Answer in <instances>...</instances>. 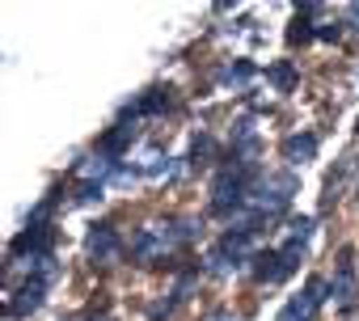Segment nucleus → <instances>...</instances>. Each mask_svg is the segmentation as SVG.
<instances>
[{
    "label": "nucleus",
    "instance_id": "nucleus-1",
    "mask_svg": "<svg viewBox=\"0 0 359 321\" xmlns=\"http://www.w3.org/2000/svg\"><path fill=\"white\" fill-rule=\"evenodd\" d=\"M250 195H254V191H250V174H245V170H224V174L216 178V191H212V212H216V216H229V212H237Z\"/></svg>",
    "mask_w": 359,
    "mask_h": 321
},
{
    "label": "nucleus",
    "instance_id": "nucleus-2",
    "mask_svg": "<svg viewBox=\"0 0 359 321\" xmlns=\"http://www.w3.org/2000/svg\"><path fill=\"white\" fill-rule=\"evenodd\" d=\"M325 292H330V283H325V279H309V283H304V292L287 300V308L279 313V321H313V313H317V304L325 300Z\"/></svg>",
    "mask_w": 359,
    "mask_h": 321
},
{
    "label": "nucleus",
    "instance_id": "nucleus-3",
    "mask_svg": "<svg viewBox=\"0 0 359 321\" xmlns=\"http://www.w3.org/2000/svg\"><path fill=\"white\" fill-rule=\"evenodd\" d=\"M85 254H89V258H97V262L118 258V233H114L110 224H97V228L85 237Z\"/></svg>",
    "mask_w": 359,
    "mask_h": 321
},
{
    "label": "nucleus",
    "instance_id": "nucleus-4",
    "mask_svg": "<svg viewBox=\"0 0 359 321\" xmlns=\"http://www.w3.org/2000/svg\"><path fill=\"white\" fill-rule=\"evenodd\" d=\"M330 292H334V300L342 304V308H351L355 304V266H351V250H342V262H338V275H334V283H330Z\"/></svg>",
    "mask_w": 359,
    "mask_h": 321
},
{
    "label": "nucleus",
    "instance_id": "nucleus-5",
    "mask_svg": "<svg viewBox=\"0 0 359 321\" xmlns=\"http://www.w3.org/2000/svg\"><path fill=\"white\" fill-rule=\"evenodd\" d=\"M47 245H51V228L30 224V228L13 241V254H34V258H43V254H47Z\"/></svg>",
    "mask_w": 359,
    "mask_h": 321
},
{
    "label": "nucleus",
    "instance_id": "nucleus-6",
    "mask_svg": "<svg viewBox=\"0 0 359 321\" xmlns=\"http://www.w3.org/2000/svg\"><path fill=\"white\" fill-rule=\"evenodd\" d=\"M279 152H283V160H296V165L300 160H313L317 156V135H309V131L304 135H287Z\"/></svg>",
    "mask_w": 359,
    "mask_h": 321
},
{
    "label": "nucleus",
    "instance_id": "nucleus-7",
    "mask_svg": "<svg viewBox=\"0 0 359 321\" xmlns=\"http://www.w3.org/2000/svg\"><path fill=\"white\" fill-rule=\"evenodd\" d=\"M43 292H47V283L43 279H26V287L18 292V300H9V313H34L39 304H43Z\"/></svg>",
    "mask_w": 359,
    "mask_h": 321
},
{
    "label": "nucleus",
    "instance_id": "nucleus-8",
    "mask_svg": "<svg viewBox=\"0 0 359 321\" xmlns=\"http://www.w3.org/2000/svg\"><path fill=\"white\" fill-rule=\"evenodd\" d=\"M161 250H165V237H156L152 228H144V233H140V237L131 241V254H135L140 262H148V258H156Z\"/></svg>",
    "mask_w": 359,
    "mask_h": 321
},
{
    "label": "nucleus",
    "instance_id": "nucleus-9",
    "mask_svg": "<svg viewBox=\"0 0 359 321\" xmlns=\"http://www.w3.org/2000/svg\"><path fill=\"white\" fill-rule=\"evenodd\" d=\"M131 135H135V127L118 123V127H114V131H110V135L102 139V152H106V156H118V152H123V148L131 144Z\"/></svg>",
    "mask_w": 359,
    "mask_h": 321
},
{
    "label": "nucleus",
    "instance_id": "nucleus-10",
    "mask_svg": "<svg viewBox=\"0 0 359 321\" xmlns=\"http://www.w3.org/2000/svg\"><path fill=\"white\" fill-rule=\"evenodd\" d=\"M233 266H237V258H233L224 245H216V250L208 254V271H212V275H229Z\"/></svg>",
    "mask_w": 359,
    "mask_h": 321
},
{
    "label": "nucleus",
    "instance_id": "nucleus-11",
    "mask_svg": "<svg viewBox=\"0 0 359 321\" xmlns=\"http://www.w3.org/2000/svg\"><path fill=\"white\" fill-rule=\"evenodd\" d=\"M169 106V89H148V97L135 106V114H161Z\"/></svg>",
    "mask_w": 359,
    "mask_h": 321
},
{
    "label": "nucleus",
    "instance_id": "nucleus-12",
    "mask_svg": "<svg viewBox=\"0 0 359 321\" xmlns=\"http://www.w3.org/2000/svg\"><path fill=\"white\" fill-rule=\"evenodd\" d=\"M304 258V241H287L283 250H279V266H283V279L296 271V262Z\"/></svg>",
    "mask_w": 359,
    "mask_h": 321
},
{
    "label": "nucleus",
    "instance_id": "nucleus-13",
    "mask_svg": "<svg viewBox=\"0 0 359 321\" xmlns=\"http://www.w3.org/2000/svg\"><path fill=\"white\" fill-rule=\"evenodd\" d=\"M271 81H275L279 89H292V85H296V72H292V64H275V68H271Z\"/></svg>",
    "mask_w": 359,
    "mask_h": 321
},
{
    "label": "nucleus",
    "instance_id": "nucleus-14",
    "mask_svg": "<svg viewBox=\"0 0 359 321\" xmlns=\"http://www.w3.org/2000/svg\"><path fill=\"white\" fill-rule=\"evenodd\" d=\"M195 228H191V220H177V224H169V233H161L165 241H187Z\"/></svg>",
    "mask_w": 359,
    "mask_h": 321
},
{
    "label": "nucleus",
    "instance_id": "nucleus-15",
    "mask_svg": "<svg viewBox=\"0 0 359 321\" xmlns=\"http://www.w3.org/2000/svg\"><path fill=\"white\" fill-rule=\"evenodd\" d=\"M287 39H292V43H309V39H313L309 22H304V18H296V22H292V30H287Z\"/></svg>",
    "mask_w": 359,
    "mask_h": 321
},
{
    "label": "nucleus",
    "instance_id": "nucleus-16",
    "mask_svg": "<svg viewBox=\"0 0 359 321\" xmlns=\"http://www.w3.org/2000/svg\"><path fill=\"white\" fill-rule=\"evenodd\" d=\"M250 72H254L250 64H237V68H229V72H224V81H237V85H241V81H250Z\"/></svg>",
    "mask_w": 359,
    "mask_h": 321
},
{
    "label": "nucleus",
    "instance_id": "nucleus-17",
    "mask_svg": "<svg viewBox=\"0 0 359 321\" xmlns=\"http://www.w3.org/2000/svg\"><path fill=\"white\" fill-rule=\"evenodd\" d=\"M321 39H330V43H338V39H342V30H338V26H321Z\"/></svg>",
    "mask_w": 359,
    "mask_h": 321
},
{
    "label": "nucleus",
    "instance_id": "nucleus-18",
    "mask_svg": "<svg viewBox=\"0 0 359 321\" xmlns=\"http://www.w3.org/2000/svg\"><path fill=\"white\" fill-rule=\"evenodd\" d=\"M346 18H351V22H355V30H359V0H355L351 9H346Z\"/></svg>",
    "mask_w": 359,
    "mask_h": 321
},
{
    "label": "nucleus",
    "instance_id": "nucleus-19",
    "mask_svg": "<svg viewBox=\"0 0 359 321\" xmlns=\"http://www.w3.org/2000/svg\"><path fill=\"white\" fill-rule=\"evenodd\" d=\"M208 321H237V317H233V313H212Z\"/></svg>",
    "mask_w": 359,
    "mask_h": 321
}]
</instances>
